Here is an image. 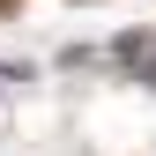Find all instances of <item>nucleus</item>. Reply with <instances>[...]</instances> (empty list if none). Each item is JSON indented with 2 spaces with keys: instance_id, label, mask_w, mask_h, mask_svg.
<instances>
[{
  "instance_id": "obj_1",
  "label": "nucleus",
  "mask_w": 156,
  "mask_h": 156,
  "mask_svg": "<svg viewBox=\"0 0 156 156\" xmlns=\"http://www.w3.org/2000/svg\"><path fill=\"white\" fill-rule=\"evenodd\" d=\"M0 82H15V67H0Z\"/></svg>"
}]
</instances>
